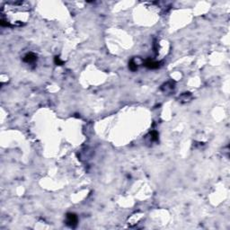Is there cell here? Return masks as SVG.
I'll return each mask as SVG.
<instances>
[{
    "instance_id": "277c9868",
    "label": "cell",
    "mask_w": 230,
    "mask_h": 230,
    "mask_svg": "<svg viewBox=\"0 0 230 230\" xmlns=\"http://www.w3.org/2000/svg\"><path fill=\"white\" fill-rule=\"evenodd\" d=\"M145 67H147L148 68H150V69H156V68H159V62L153 61V60H147L145 62Z\"/></svg>"
},
{
    "instance_id": "5b68a950",
    "label": "cell",
    "mask_w": 230,
    "mask_h": 230,
    "mask_svg": "<svg viewBox=\"0 0 230 230\" xmlns=\"http://www.w3.org/2000/svg\"><path fill=\"white\" fill-rule=\"evenodd\" d=\"M129 68H130V69L131 71H136V70L138 69V66H137V64L135 63L134 60H131V61L129 63Z\"/></svg>"
},
{
    "instance_id": "6da1fadb",
    "label": "cell",
    "mask_w": 230,
    "mask_h": 230,
    "mask_svg": "<svg viewBox=\"0 0 230 230\" xmlns=\"http://www.w3.org/2000/svg\"><path fill=\"white\" fill-rule=\"evenodd\" d=\"M30 5L26 2H7L2 7V18L0 24L4 27L21 26L26 23L30 15Z\"/></svg>"
},
{
    "instance_id": "8992f818",
    "label": "cell",
    "mask_w": 230,
    "mask_h": 230,
    "mask_svg": "<svg viewBox=\"0 0 230 230\" xmlns=\"http://www.w3.org/2000/svg\"><path fill=\"white\" fill-rule=\"evenodd\" d=\"M54 61H55V63H56L57 65H59V66H61V65L63 64V61H61V60H60V59L59 57H55Z\"/></svg>"
},
{
    "instance_id": "3957f363",
    "label": "cell",
    "mask_w": 230,
    "mask_h": 230,
    "mask_svg": "<svg viewBox=\"0 0 230 230\" xmlns=\"http://www.w3.org/2000/svg\"><path fill=\"white\" fill-rule=\"evenodd\" d=\"M36 60H37V56L34 53H33V52H30V53L26 54L24 56V58H23V61L28 63V64L34 63Z\"/></svg>"
},
{
    "instance_id": "7a4b0ae2",
    "label": "cell",
    "mask_w": 230,
    "mask_h": 230,
    "mask_svg": "<svg viewBox=\"0 0 230 230\" xmlns=\"http://www.w3.org/2000/svg\"><path fill=\"white\" fill-rule=\"evenodd\" d=\"M77 216L74 213H68L67 214V224L72 227H75L77 225Z\"/></svg>"
}]
</instances>
